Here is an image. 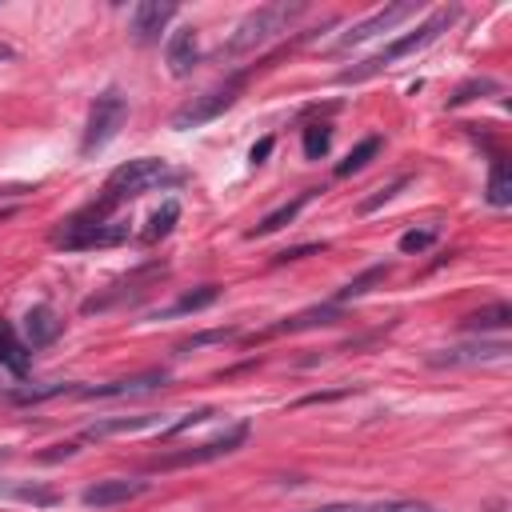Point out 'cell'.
I'll use <instances>...</instances> for the list:
<instances>
[{
	"instance_id": "6da1fadb",
	"label": "cell",
	"mask_w": 512,
	"mask_h": 512,
	"mask_svg": "<svg viewBox=\"0 0 512 512\" xmlns=\"http://www.w3.org/2000/svg\"><path fill=\"white\" fill-rule=\"evenodd\" d=\"M180 180H184V172H176L168 160H160V156H136V160L112 168V176L104 180L100 200H92L84 212L96 216V220H108L112 208H120V204H128V200L152 192V188H172V184H180Z\"/></svg>"
},
{
	"instance_id": "7a4b0ae2",
	"label": "cell",
	"mask_w": 512,
	"mask_h": 512,
	"mask_svg": "<svg viewBox=\"0 0 512 512\" xmlns=\"http://www.w3.org/2000/svg\"><path fill=\"white\" fill-rule=\"evenodd\" d=\"M456 20H460V8H456V4H444V8L428 12V16L416 24V32H404V36L388 40L380 52H372L368 60H360V64H352V68H344V72L336 76V84H360V80L380 76V72H384V68H392L396 60L416 56V52H424L428 44H436V40H440Z\"/></svg>"
},
{
	"instance_id": "3957f363",
	"label": "cell",
	"mask_w": 512,
	"mask_h": 512,
	"mask_svg": "<svg viewBox=\"0 0 512 512\" xmlns=\"http://www.w3.org/2000/svg\"><path fill=\"white\" fill-rule=\"evenodd\" d=\"M304 12H308V4H304V0H296V4H288V0L260 4V8H252V12L232 28V36L216 48V56H220V60L248 56V52H256V48H264L268 40H276L280 32H288V24H292V20H300Z\"/></svg>"
},
{
	"instance_id": "277c9868",
	"label": "cell",
	"mask_w": 512,
	"mask_h": 512,
	"mask_svg": "<svg viewBox=\"0 0 512 512\" xmlns=\"http://www.w3.org/2000/svg\"><path fill=\"white\" fill-rule=\"evenodd\" d=\"M248 76H252V72H232L228 80H220V84H212L208 92L192 96L188 104H180V108L172 112L168 128H176V132H188V128H200V124H208V120L224 116V112H228V108L240 100V88L248 84Z\"/></svg>"
},
{
	"instance_id": "5b68a950",
	"label": "cell",
	"mask_w": 512,
	"mask_h": 512,
	"mask_svg": "<svg viewBox=\"0 0 512 512\" xmlns=\"http://www.w3.org/2000/svg\"><path fill=\"white\" fill-rule=\"evenodd\" d=\"M124 120H128V96H124L116 84H108V88L92 100V108H88V124H84V140H80V156H96L100 148H108V144L120 136Z\"/></svg>"
},
{
	"instance_id": "8992f818",
	"label": "cell",
	"mask_w": 512,
	"mask_h": 512,
	"mask_svg": "<svg viewBox=\"0 0 512 512\" xmlns=\"http://www.w3.org/2000/svg\"><path fill=\"white\" fill-rule=\"evenodd\" d=\"M128 240V224L120 220H96L88 212H76L64 220V228H56L52 244L64 252H88V248H116Z\"/></svg>"
},
{
	"instance_id": "52a82bcc",
	"label": "cell",
	"mask_w": 512,
	"mask_h": 512,
	"mask_svg": "<svg viewBox=\"0 0 512 512\" xmlns=\"http://www.w3.org/2000/svg\"><path fill=\"white\" fill-rule=\"evenodd\" d=\"M248 436H252V420H236L224 432H216L212 440H204V444H192V448H180V452H164L156 460V468H188V464H208V460L232 456Z\"/></svg>"
},
{
	"instance_id": "ba28073f",
	"label": "cell",
	"mask_w": 512,
	"mask_h": 512,
	"mask_svg": "<svg viewBox=\"0 0 512 512\" xmlns=\"http://www.w3.org/2000/svg\"><path fill=\"white\" fill-rule=\"evenodd\" d=\"M408 16H416V4H384V8L368 12L364 20L348 24V32H340V36H336L332 52H344V48H352V44H364V40L380 36V32H392V28H396L400 20H408Z\"/></svg>"
},
{
	"instance_id": "9c48e42d",
	"label": "cell",
	"mask_w": 512,
	"mask_h": 512,
	"mask_svg": "<svg viewBox=\"0 0 512 512\" xmlns=\"http://www.w3.org/2000/svg\"><path fill=\"white\" fill-rule=\"evenodd\" d=\"M168 384V368H144L136 376H120L108 384H76L80 400H120V396H140V392H156Z\"/></svg>"
},
{
	"instance_id": "30bf717a",
	"label": "cell",
	"mask_w": 512,
	"mask_h": 512,
	"mask_svg": "<svg viewBox=\"0 0 512 512\" xmlns=\"http://www.w3.org/2000/svg\"><path fill=\"white\" fill-rule=\"evenodd\" d=\"M512 348L508 340H468V344H452L428 356L432 368H468V364H488V360H504Z\"/></svg>"
},
{
	"instance_id": "8fae6325",
	"label": "cell",
	"mask_w": 512,
	"mask_h": 512,
	"mask_svg": "<svg viewBox=\"0 0 512 512\" xmlns=\"http://www.w3.org/2000/svg\"><path fill=\"white\" fill-rule=\"evenodd\" d=\"M28 364H32V352L28 344L12 332V324L0 320V392H16L24 380H28Z\"/></svg>"
},
{
	"instance_id": "7c38bea8",
	"label": "cell",
	"mask_w": 512,
	"mask_h": 512,
	"mask_svg": "<svg viewBox=\"0 0 512 512\" xmlns=\"http://www.w3.org/2000/svg\"><path fill=\"white\" fill-rule=\"evenodd\" d=\"M172 16H176V4H168V0L164 4L160 0H140L128 12V32H132V40L140 48H148V44L160 40V32L172 24Z\"/></svg>"
},
{
	"instance_id": "4fadbf2b",
	"label": "cell",
	"mask_w": 512,
	"mask_h": 512,
	"mask_svg": "<svg viewBox=\"0 0 512 512\" xmlns=\"http://www.w3.org/2000/svg\"><path fill=\"white\" fill-rule=\"evenodd\" d=\"M152 484L148 480H128V476H108V480H96V484H88L84 492H80V504L84 508H116V504H128V500H136V496H144Z\"/></svg>"
},
{
	"instance_id": "5bb4252c",
	"label": "cell",
	"mask_w": 512,
	"mask_h": 512,
	"mask_svg": "<svg viewBox=\"0 0 512 512\" xmlns=\"http://www.w3.org/2000/svg\"><path fill=\"white\" fill-rule=\"evenodd\" d=\"M164 64H168V76H176V80L192 76V68L200 64V32L192 24H180V28L168 32V40H164Z\"/></svg>"
},
{
	"instance_id": "9a60e30c",
	"label": "cell",
	"mask_w": 512,
	"mask_h": 512,
	"mask_svg": "<svg viewBox=\"0 0 512 512\" xmlns=\"http://www.w3.org/2000/svg\"><path fill=\"white\" fill-rule=\"evenodd\" d=\"M60 332H64V320H60V312L52 304H32L24 312V320H20V340L28 344V352H40V348L56 344Z\"/></svg>"
},
{
	"instance_id": "2e32d148",
	"label": "cell",
	"mask_w": 512,
	"mask_h": 512,
	"mask_svg": "<svg viewBox=\"0 0 512 512\" xmlns=\"http://www.w3.org/2000/svg\"><path fill=\"white\" fill-rule=\"evenodd\" d=\"M160 416L156 412H140V416H104V420H92L88 428H80L76 444H92V440H108V436H124V432H144V428H156Z\"/></svg>"
},
{
	"instance_id": "e0dca14e",
	"label": "cell",
	"mask_w": 512,
	"mask_h": 512,
	"mask_svg": "<svg viewBox=\"0 0 512 512\" xmlns=\"http://www.w3.org/2000/svg\"><path fill=\"white\" fill-rule=\"evenodd\" d=\"M316 192H320V188H304L300 196H292V200H284L280 208H272V212H264V216H260V224H256V228H248L244 236H248V240H264V236H272V232H280L284 224H292V220H296V216L304 212V204H312V200H316Z\"/></svg>"
},
{
	"instance_id": "ac0fdd59",
	"label": "cell",
	"mask_w": 512,
	"mask_h": 512,
	"mask_svg": "<svg viewBox=\"0 0 512 512\" xmlns=\"http://www.w3.org/2000/svg\"><path fill=\"white\" fill-rule=\"evenodd\" d=\"M340 320V304H316V308H304L288 320H276L272 328H264L260 336H284V332H308V328H324V324H336Z\"/></svg>"
},
{
	"instance_id": "d6986e66",
	"label": "cell",
	"mask_w": 512,
	"mask_h": 512,
	"mask_svg": "<svg viewBox=\"0 0 512 512\" xmlns=\"http://www.w3.org/2000/svg\"><path fill=\"white\" fill-rule=\"evenodd\" d=\"M220 300V288L216 284H200V288H192V292H180L168 308H156L152 312V320H172V316H192V312H204V308H212Z\"/></svg>"
},
{
	"instance_id": "ffe728a7",
	"label": "cell",
	"mask_w": 512,
	"mask_h": 512,
	"mask_svg": "<svg viewBox=\"0 0 512 512\" xmlns=\"http://www.w3.org/2000/svg\"><path fill=\"white\" fill-rule=\"evenodd\" d=\"M388 276H392V264H384V260H380V264H368L360 276H352L344 288H336L332 304H348V300H360V296H368L376 284H384Z\"/></svg>"
},
{
	"instance_id": "44dd1931",
	"label": "cell",
	"mask_w": 512,
	"mask_h": 512,
	"mask_svg": "<svg viewBox=\"0 0 512 512\" xmlns=\"http://www.w3.org/2000/svg\"><path fill=\"white\" fill-rule=\"evenodd\" d=\"M484 200H488L492 208H508V204H512V172H508V160H504V156H492V164H488Z\"/></svg>"
},
{
	"instance_id": "7402d4cb",
	"label": "cell",
	"mask_w": 512,
	"mask_h": 512,
	"mask_svg": "<svg viewBox=\"0 0 512 512\" xmlns=\"http://www.w3.org/2000/svg\"><path fill=\"white\" fill-rule=\"evenodd\" d=\"M508 324H512V304H508V300H496V304H488V308L464 316V328H468V332H500V328H508Z\"/></svg>"
},
{
	"instance_id": "603a6c76",
	"label": "cell",
	"mask_w": 512,
	"mask_h": 512,
	"mask_svg": "<svg viewBox=\"0 0 512 512\" xmlns=\"http://www.w3.org/2000/svg\"><path fill=\"white\" fill-rule=\"evenodd\" d=\"M380 148H384V136H364V140L336 164V176H340V180H344V176H356L360 168H368V160H372Z\"/></svg>"
},
{
	"instance_id": "cb8c5ba5",
	"label": "cell",
	"mask_w": 512,
	"mask_h": 512,
	"mask_svg": "<svg viewBox=\"0 0 512 512\" xmlns=\"http://www.w3.org/2000/svg\"><path fill=\"white\" fill-rule=\"evenodd\" d=\"M300 148H304V160H324L328 148H332V124L312 120V124L304 128V136H300Z\"/></svg>"
},
{
	"instance_id": "d4e9b609",
	"label": "cell",
	"mask_w": 512,
	"mask_h": 512,
	"mask_svg": "<svg viewBox=\"0 0 512 512\" xmlns=\"http://www.w3.org/2000/svg\"><path fill=\"white\" fill-rule=\"evenodd\" d=\"M176 220H180V204L176 200H164L152 216H148V228H144V244H156V240H164L172 228H176Z\"/></svg>"
},
{
	"instance_id": "484cf974",
	"label": "cell",
	"mask_w": 512,
	"mask_h": 512,
	"mask_svg": "<svg viewBox=\"0 0 512 512\" xmlns=\"http://www.w3.org/2000/svg\"><path fill=\"white\" fill-rule=\"evenodd\" d=\"M492 92H500V80H492V76H472V80H464V84L448 96V108H460V104H468V100H476V96H492Z\"/></svg>"
},
{
	"instance_id": "4316f807",
	"label": "cell",
	"mask_w": 512,
	"mask_h": 512,
	"mask_svg": "<svg viewBox=\"0 0 512 512\" xmlns=\"http://www.w3.org/2000/svg\"><path fill=\"white\" fill-rule=\"evenodd\" d=\"M408 180H412V176H396V180H388L384 188H376L372 196H364L356 212H360V216H368V212H376V208H384V204H388V200H392V196H396L400 188H408Z\"/></svg>"
},
{
	"instance_id": "83f0119b",
	"label": "cell",
	"mask_w": 512,
	"mask_h": 512,
	"mask_svg": "<svg viewBox=\"0 0 512 512\" xmlns=\"http://www.w3.org/2000/svg\"><path fill=\"white\" fill-rule=\"evenodd\" d=\"M436 244V228H408V232H400V240H396V248L404 252V256H420L424 248H432Z\"/></svg>"
},
{
	"instance_id": "f1b7e54d",
	"label": "cell",
	"mask_w": 512,
	"mask_h": 512,
	"mask_svg": "<svg viewBox=\"0 0 512 512\" xmlns=\"http://www.w3.org/2000/svg\"><path fill=\"white\" fill-rule=\"evenodd\" d=\"M232 336H236V328H212V332H196V336L180 340V344H176V352H192V348H204V344H224V340H232Z\"/></svg>"
},
{
	"instance_id": "f546056e",
	"label": "cell",
	"mask_w": 512,
	"mask_h": 512,
	"mask_svg": "<svg viewBox=\"0 0 512 512\" xmlns=\"http://www.w3.org/2000/svg\"><path fill=\"white\" fill-rule=\"evenodd\" d=\"M212 416H216L212 408H196V412H188V416H180L176 424H168V428H164L160 436H164V440H172V436H180V432H188V428H196V424H204V420H212Z\"/></svg>"
},
{
	"instance_id": "4dcf8cb0",
	"label": "cell",
	"mask_w": 512,
	"mask_h": 512,
	"mask_svg": "<svg viewBox=\"0 0 512 512\" xmlns=\"http://www.w3.org/2000/svg\"><path fill=\"white\" fill-rule=\"evenodd\" d=\"M368 512H440V508H432L424 500H384V504H376Z\"/></svg>"
},
{
	"instance_id": "1f68e13d",
	"label": "cell",
	"mask_w": 512,
	"mask_h": 512,
	"mask_svg": "<svg viewBox=\"0 0 512 512\" xmlns=\"http://www.w3.org/2000/svg\"><path fill=\"white\" fill-rule=\"evenodd\" d=\"M320 248H328V244H300V248H284V252H276V260H272V264H288V260H300V256L320 252Z\"/></svg>"
},
{
	"instance_id": "d6a6232c",
	"label": "cell",
	"mask_w": 512,
	"mask_h": 512,
	"mask_svg": "<svg viewBox=\"0 0 512 512\" xmlns=\"http://www.w3.org/2000/svg\"><path fill=\"white\" fill-rule=\"evenodd\" d=\"M272 144H276L272 136L256 140V144H252V152H248V164H252V168H256V164H264V160H268V152H272Z\"/></svg>"
},
{
	"instance_id": "836d02e7",
	"label": "cell",
	"mask_w": 512,
	"mask_h": 512,
	"mask_svg": "<svg viewBox=\"0 0 512 512\" xmlns=\"http://www.w3.org/2000/svg\"><path fill=\"white\" fill-rule=\"evenodd\" d=\"M308 512H368L364 504H348V500H340V504H320V508H308Z\"/></svg>"
},
{
	"instance_id": "e575fe53",
	"label": "cell",
	"mask_w": 512,
	"mask_h": 512,
	"mask_svg": "<svg viewBox=\"0 0 512 512\" xmlns=\"http://www.w3.org/2000/svg\"><path fill=\"white\" fill-rule=\"evenodd\" d=\"M12 60H16V48L8 40H0V64H12Z\"/></svg>"
}]
</instances>
